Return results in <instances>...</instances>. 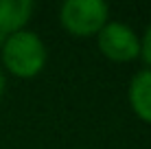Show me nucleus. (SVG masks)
Instances as JSON below:
<instances>
[{"instance_id":"7ed1b4c3","label":"nucleus","mask_w":151,"mask_h":149,"mask_svg":"<svg viewBox=\"0 0 151 149\" xmlns=\"http://www.w3.org/2000/svg\"><path fill=\"white\" fill-rule=\"evenodd\" d=\"M99 48L112 61H132L140 55V40L123 22H107L99 31Z\"/></svg>"},{"instance_id":"f257e3e1","label":"nucleus","mask_w":151,"mask_h":149,"mask_svg":"<svg viewBox=\"0 0 151 149\" xmlns=\"http://www.w3.org/2000/svg\"><path fill=\"white\" fill-rule=\"evenodd\" d=\"M2 61L15 77L31 79L40 75L46 64V46L31 31H18L2 44Z\"/></svg>"},{"instance_id":"f03ea898","label":"nucleus","mask_w":151,"mask_h":149,"mask_svg":"<svg viewBox=\"0 0 151 149\" xmlns=\"http://www.w3.org/2000/svg\"><path fill=\"white\" fill-rule=\"evenodd\" d=\"M107 9L101 0H68L61 4V24L70 35L77 37H88V35L99 33L107 24Z\"/></svg>"},{"instance_id":"0eeeda50","label":"nucleus","mask_w":151,"mask_h":149,"mask_svg":"<svg viewBox=\"0 0 151 149\" xmlns=\"http://www.w3.org/2000/svg\"><path fill=\"white\" fill-rule=\"evenodd\" d=\"M2 92H4V77L0 73V96H2Z\"/></svg>"},{"instance_id":"39448f33","label":"nucleus","mask_w":151,"mask_h":149,"mask_svg":"<svg viewBox=\"0 0 151 149\" xmlns=\"http://www.w3.org/2000/svg\"><path fill=\"white\" fill-rule=\"evenodd\" d=\"M129 103L145 123H151V70H142L132 79Z\"/></svg>"},{"instance_id":"423d86ee","label":"nucleus","mask_w":151,"mask_h":149,"mask_svg":"<svg viewBox=\"0 0 151 149\" xmlns=\"http://www.w3.org/2000/svg\"><path fill=\"white\" fill-rule=\"evenodd\" d=\"M140 55H142L145 61L151 66V27L147 29V33H145L142 42H140Z\"/></svg>"},{"instance_id":"20e7f679","label":"nucleus","mask_w":151,"mask_h":149,"mask_svg":"<svg viewBox=\"0 0 151 149\" xmlns=\"http://www.w3.org/2000/svg\"><path fill=\"white\" fill-rule=\"evenodd\" d=\"M35 4L31 0H0V37L22 31L29 22Z\"/></svg>"}]
</instances>
